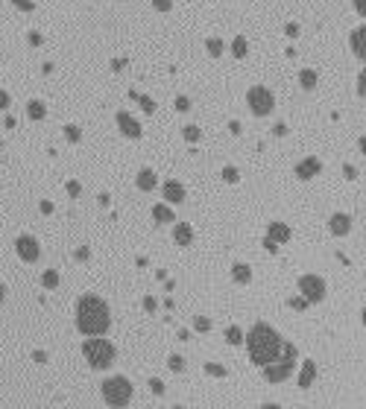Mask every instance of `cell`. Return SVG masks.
<instances>
[{
  "mask_svg": "<svg viewBox=\"0 0 366 409\" xmlns=\"http://www.w3.org/2000/svg\"><path fill=\"white\" fill-rule=\"evenodd\" d=\"M352 6H355V12H358L361 18H366V0H352Z\"/></svg>",
  "mask_w": 366,
  "mask_h": 409,
  "instance_id": "40",
  "label": "cell"
},
{
  "mask_svg": "<svg viewBox=\"0 0 366 409\" xmlns=\"http://www.w3.org/2000/svg\"><path fill=\"white\" fill-rule=\"evenodd\" d=\"M266 237L272 240V243H287L290 240V225L287 222H269V228H266Z\"/></svg>",
  "mask_w": 366,
  "mask_h": 409,
  "instance_id": "13",
  "label": "cell"
},
{
  "mask_svg": "<svg viewBox=\"0 0 366 409\" xmlns=\"http://www.w3.org/2000/svg\"><path fill=\"white\" fill-rule=\"evenodd\" d=\"M30 44H35V47L41 44V35H38V32H30Z\"/></svg>",
  "mask_w": 366,
  "mask_h": 409,
  "instance_id": "48",
  "label": "cell"
},
{
  "mask_svg": "<svg viewBox=\"0 0 366 409\" xmlns=\"http://www.w3.org/2000/svg\"><path fill=\"white\" fill-rule=\"evenodd\" d=\"M65 137L70 140V143H79V137H82L79 126H65Z\"/></svg>",
  "mask_w": 366,
  "mask_h": 409,
  "instance_id": "31",
  "label": "cell"
},
{
  "mask_svg": "<svg viewBox=\"0 0 366 409\" xmlns=\"http://www.w3.org/2000/svg\"><path fill=\"white\" fill-rule=\"evenodd\" d=\"M299 85L305 91H314V88H316V70H311V67L299 70Z\"/></svg>",
  "mask_w": 366,
  "mask_h": 409,
  "instance_id": "19",
  "label": "cell"
},
{
  "mask_svg": "<svg viewBox=\"0 0 366 409\" xmlns=\"http://www.w3.org/2000/svg\"><path fill=\"white\" fill-rule=\"evenodd\" d=\"M287 304H290V307H293V310H308V304H311V301H308V298H305V295H299V298H290V301H287Z\"/></svg>",
  "mask_w": 366,
  "mask_h": 409,
  "instance_id": "32",
  "label": "cell"
},
{
  "mask_svg": "<svg viewBox=\"0 0 366 409\" xmlns=\"http://www.w3.org/2000/svg\"><path fill=\"white\" fill-rule=\"evenodd\" d=\"M12 3H15L18 9H24V12H33V9H35V3H33V0H12Z\"/></svg>",
  "mask_w": 366,
  "mask_h": 409,
  "instance_id": "37",
  "label": "cell"
},
{
  "mask_svg": "<svg viewBox=\"0 0 366 409\" xmlns=\"http://www.w3.org/2000/svg\"><path fill=\"white\" fill-rule=\"evenodd\" d=\"M161 193H164V199L170 202V205H179V202H185V187H182L176 179L164 182V184H161Z\"/></svg>",
  "mask_w": 366,
  "mask_h": 409,
  "instance_id": "12",
  "label": "cell"
},
{
  "mask_svg": "<svg viewBox=\"0 0 366 409\" xmlns=\"http://www.w3.org/2000/svg\"><path fill=\"white\" fill-rule=\"evenodd\" d=\"M349 47H352V53H355L361 62H366V27L352 30V35H349Z\"/></svg>",
  "mask_w": 366,
  "mask_h": 409,
  "instance_id": "11",
  "label": "cell"
},
{
  "mask_svg": "<svg viewBox=\"0 0 366 409\" xmlns=\"http://www.w3.org/2000/svg\"><path fill=\"white\" fill-rule=\"evenodd\" d=\"M194 330H200V333H208V330H211V318H205V316H197V318H194Z\"/></svg>",
  "mask_w": 366,
  "mask_h": 409,
  "instance_id": "30",
  "label": "cell"
},
{
  "mask_svg": "<svg viewBox=\"0 0 366 409\" xmlns=\"http://www.w3.org/2000/svg\"><path fill=\"white\" fill-rule=\"evenodd\" d=\"M205 374H211V377H226V368H223L220 363H205Z\"/></svg>",
  "mask_w": 366,
  "mask_h": 409,
  "instance_id": "28",
  "label": "cell"
},
{
  "mask_svg": "<svg viewBox=\"0 0 366 409\" xmlns=\"http://www.w3.org/2000/svg\"><path fill=\"white\" fill-rule=\"evenodd\" d=\"M246 102H249V108H252V114H255V117H266V114L275 108V96H272V91H269V88H264V85L249 88Z\"/></svg>",
  "mask_w": 366,
  "mask_h": 409,
  "instance_id": "5",
  "label": "cell"
},
{
  "mask_svg": "<svg viewBox=\"0 0 366 409\" xmlns=\"http://www.w3.org/2000/svg\"><path fill=\"white\" fill-rule=\"evenodd\" d=\"M361 318H364V327H366V307H364V313H361Z\"/></svg>",
  "mask_w": 366,
  "mask_h": 409,
  "instance_id": "51",
  "label": "cell"
},
{
  "mask_svg": "<svg viewBox=\"0 0 366 409\" xmlns=\"http://www.w3.org/2000/svg\"><path fill=\"white\" fill-rule=\"evenodd\" d=\"M117 129H120L126 137H132V140H138V137L144 135V129H141V123H138V117H132L129 111H120V114H117Z\"/></svg>",
  "mask_w": 366,
  "mask_h": 409,
  "instance_id": "9",
  "label": "cell"
},
{
  "mask_svg": "<svg viewBox=\"0 0 366 409\" xmlns=\"http://www.w3.org/2000/svg\"><path fill=\"white\" fill-rule=\"evenodd\" d=\"M88 254H91V249H88V246H82V249H76V260H79V263H85V260H88Z\"/></svg>",
  "mask_w": 366,
  "mask_h": 409,
  "instance_id": "41",
  "label": "cell"
},
{
  "mask_svg": "<svg viewBox=\"0 0 366 409\" xmlns=\"http://www.w3.org/2000/svg\"><path fill=\"white\" fill-rule=\"evenodd\" d=\"M167 365H170V371H185V357H179V354H173V357L167 360Z\"/></svg>",
  "mask_w": 366,
  "mask_h": 409,
  "instance_id": "29",
  "label": "cell"
},
{
  "mask_svg": "<svg viewBox=\"0 0 366 409\" xmlns=\"http://www.w3.org/2000/svg\"><path fill=\"white\" fill-rule=\"evenodd\" d=\"M343 176H346V179H358V170H355V167H349V164H346V167H343Z\"/></svg>",
  "mask_w": 366,
  "mask_h": 409,
  "instance_id": "43",
  "label": "cell"
},
{
  "mask_svg": "<svg viewBox=\"0 0 366 409\" xmlns=\"http://www.w3.org/2000/svg\"><path fill=\"white\" fill-rule=\"evenodd\" d=\"M328 231H331L334 237H349V231H352V217L343 214V211L331 214V217H328Z\"/></svg>",
  "mask_w": 366,
  "mask_h": 409,
  "instance_id": "10",
  "label": "cell"
},
{
  "mask_svg": "<svg viewBox=\"0 0 366 409\" xmlns=\"http://www.w3.org/2000/svg\"><path fill=\"white\" fill-rule=\"evenodd\" d=\"M243 339H246V336H243V333H240V327H226V342H232V345H243Z\"/></svg>",
  "mask_w": 366,
  "mask_h": 409,
  "instance_id": "25",
  "label": "cell"
},
{
  "mask_svg": "<svg viewBox=\"0 0 366 409\" xmlns=\"http://www.w3.org/2000/svg\"><path fill=\"white\" fill-rule=\"evenodd\" d=\"M296 283H299V292L311 301V304H316V301L325 298V281H322L319 275H302Z\"/></svg>",
  "mask_w": 366,
  "mask_h": 409,
  "instance_id": "7",
  "label": "cell"
},
{
  "mask_svg": "<svg viewBox=\"0 0 366 409\" xmlns=\"http://www.w3.org/2000/svg\"><path fill=\"white\" fill-rule=\"evenodd\" d=\"M6 105H9V94H6V91H0V108H6Z\"/></svg>",
  "mask_w": 366,
  "mask_h": 409,
  "instance_id": "47",
  "label": "cell"
},
{
  "mask_svg": "<svg viewBox=\"0 0 366 409\" xmlns=\"http://www.w3.org/2000/svg\"><path fill=\"white\" fill-rule=\"evenodd\" d=\"M153 220H156V222H173V211H170V205H156V208H153Z\"/></svg>",
  "mask_w": 366,
  "mask_h": 409,
  "instance_id": "23",
  "label": "cell"
},
{
  "mask_svg": "<svg viewBox=\"0 0 366 409\" xmlns=\"http://www.w3.org/2000/svg\"><path fill=\"white\" fill-rule=\"evenodd\" d=\"M293 371H296V357H284L281 354V360L264 365V380L266 383H284Z\"/></svg>",
  "mask_w": 366,
  "mask_h": 409,
  "instance_id": "6",
  "label": "cell"
},
{
  "mask_svg": "<svg viewBox=\"0 0 366 409\" xmlns=\"http://www.w3.org/2000/svg\"><path fill=\"white\" fill-rule=\"evenodd\" d=\"M358 94L366 96V70H361V76H358Z\"/></svg>",
  "mask_w": 366,
  "mask_h": 409,
  "instance_id": "39",
  "label": "cell"
},
{
  "mask_svg": "<svg viewBox=\"0 0 366 409\" xmlns=\"http://www.w3.org/2000/svg\"><path fill=\"white\" fill-rule=\"evenodd\" d=\"M33 360H35V363H47V354H44V351H35Z\"/></svg>",
  "mask_w": 366,
  "mask_h": 409,
  "instance_id": "44",
  "label": "cell"
},
{
  "mask_svg": "<svg viewBox=\"0 0 366 409\" xmlns=\"http://www.w3.org/2000/svg\"><path fill=\"white\" fill-rule=\"evenodd\" d=\"M232 53L237 56V59H246V53H249V41L243 38V35H237L232 41Z\"/></svg>",
  "mask_w": 366,
  "mask_h": 409,
  "instance_id": "22",
  "label": "cell"
},
{
  "mask_svg": "<svg viewBox=\"0 0 366 409\" xmlns=\"http://www.w3.org/2000/svg\"><path fill=\"white\" fill-rule=\"evenodd\" d=\"M144 310H147V313H156V310H158V301H156L153 295H147V298H144Z\"/></svg>",
  "mask_w": 366,
  "mask_h": 409,
  "instance_id": "34",
  "label": "cell"
},
{
  "mask_svg": "<svg viewBox=\"0 0 366 409\" xmlns=\"http://www.w3.org/2000/svg\"><path fill=\"white\" fill-rule=\"evenodd\" d=\"M41 283H44V289H56V286H59V272H56V269H47V272L41 275Z\"/></svg>",
  "mask_w": 366,
  "mask_h": 409,
  "instance_id": "24",
  "label": "cell"
},
{
  "mask_svg": "<svg viewBox=\"0 0 366 409\" xmlns=\"http://www.w3.org/2000/svg\"><path fill=\"white\" fill-rule=\"evenodd\" d=\"M76 327L85 336H103L111 327V310L100 295H82L76 304Z\"/></svg>",
  "mask_w": 366,
  "mask_h": 409,
  "instance_id": "2",
  "label": "cell"
},
{
  "mask_svg": "<svg viewBox=\"0 0 366 409\" xmlns=\"http://www.w3.org/2000/svg\"><path fill=\"white\" fill-rule=\"evenodd\" d=\"M223 179H226V182H237V179H240V173H237V170H234V167H226V170H223Z\"/></svg>",
  "mask_w": 366,
  "mask_h": 409,
  "instance_id": "35",
  "label": "cell"
},
{
  "mask_svg": "<svg viewBox=\"0 0 366 409\" xmlns=\"http://www.w3.org/2000/svg\"><path fill=\"white\" fill-rule=\"evenodd\" d=\"M358 146H361V152H364V155H366V135H364V137H361V143H358Z\"/></svg>",
  "mask_w": 366,
  "mask_h": 409,
  "instance_id": "49",
  "label": "cell"
},
{
  "mask_svg": "<svg viewBox=\"0 0 366 409\" xmlns=\"http://www.w3.org/2000/svg\"><path fill=\"white\" fill-rule=\"evenodd\" d=\"M191 108V99L188 96H176V111H188Z\"/></svg>",
  "mask_w": 366,
  "mask_h": 409,
  "instance_id": "36",
  "label": "cell"
},
{
  "mask_svg": "<svg viewBox=\"0 0 366 409\" xmlns=\"http://www.w3.org/2000/svg\"><path fill=\"white\" fill-rule=\"evenodd\" d=\"M82 357H85V363L91 365V368H108L111 363H114V357H117V351L114 345L108 342V339H103V336H88L85 339V345H82Z\"/></svg>",
  "mask_w": 366,
  "mask_h": 409,
  "instance_id": "3",
  "label": "cell"
},
{
  "mask_svg": "<svg viewBox=\"0 0 366 409\" xmlns=\"http://www.w3.org/2000/svg\"><path fill=\"white\" fill-rule=\"evenodd\" d=\"M67 193H70V196H79V193H82L79 182H67Z\"/></svg>",
  "mask_w": 366,
  "mask_h": 409,
  "instance_id": "42",
  "label": "cell"
},
{
  "mask_svg": "<svg viewBox=\"0 0 366 409\" xmlns=\"http://www.w3.org/2000/svg\"><path fill=\"white\" fill-rule=\"evenodd\" d=\"M319 170H322L319 158H305V161H299V164H296V176H299L302 182H305V179H314Z\"/></svg>",
  "mask_w": 366,
  "mask_h": 409,
  "instance_id": "14",
  "label": "cell"
},
{
  "mask_svg": "<svg viewBox=\"0 0 366 409\" xmlns=\"http://www.w3.org/2000/svg\"><path fill=\"white\" fill-rule=\"evenodd\" d=\"M182 137H185L188 143H197V140L202 137V132L197 126H185V129H182Z\"/></svg>",
  "mask_w": 366,
  "mask_h": 409,
  "instance_id": "26",
  "label": "cell"
},
{
  "mask_svg": "<svg viewBox=\"0 0 366 409\" xmlns=\"http://www.w3.org/2000/svg\"><path fill=\"white\" fill-rule=\"evenodd\" d=\"M15 252L21 260H27V263H35L38 257H41V246H38V240L30 237V234H21L18 240H15Z\"/></svg>",
  "mask_w": 366,
  "mask_h": 409,
  "instance_id": "8",
  "label": "cell"
},
{
  "mask_svg": "<svg viewBox=\"0 0 366 409\" xmlns=\"http://www.w3.org/2000/svg\"><path fill=\"white\" fill-rule=\"evenodd\" d=\"M129 96H132V99L138 102V105H141V108H144V111H147V114H153V111H156V102H153V99H150L147 94H138V91H129Z\"/></svg>",
  "mask_w": 366,
  "mask_h": 409,
  "instance_id": "21",
  "label": "cell"
},
{
  "mask_svg": "<svg viewBox=\"0 0 366 409\" xmlns=\"http://www.w3.org/2000/svg\"><path fill=\"white\" fill-rule=\"evenodd\" d=\"M205 47H208V53H211L214 59H217V56H223V41H220V38H208V44H205Z\"/></svg>",
  "mask_w": 366,
  "mask_h": 409,
  "instance_id": "27",
  "label": "cell"
},
{
  "mask_svg": "<svg viewBox=\"0 0 366 409\" xmlns=\"http://www.w3.org/2000/svg\"><path fill=\"white\" fill-rule=\"evenodd\" d=\"M27 114H30V120H44V114H47V105H44L41 99H33V102L27 105Z\"/></svg>",
  "mask_w": 366,
  "mask_h": 409,
  "instance_id": "20",
  "label": "cell"
},
{
  "mask_svg": "<svg viewBox=\"0 0 366 409\" xmlns=\"http://www.w3.org/2000/svg\"><path fill=\"white\" fill-rule=\"evenodd\" d=\"M3 298H6V289H3V283H0V301H3Z\"/></svg>",
  "mask_w": 366,
  "mask_h": 409,
  "instance_id": "50",
  "label": "cell"
},
{
  "mask_svg": "<svg viewBox=\"0 0 366 409\" xmlns=\"http://www.w3.org/2000/svg\"><path fill=\"white\" fill-rule=\"evenodd\" d=\"M135 184L144 190V193H150V190L158 187V179H156V173H153V170H138V179H135Z\"/></svg>",
  "mask_w": 366,
  "mask_h": 409,
  "instance_id": "17",
  "label": "cell"
},
{
  "mask_svg": "<svg viewBox=\"0 0 366 409\" xmlns=\"http://www.w3.org/2000/svg\"><path fill=\"white\" fill-rule=\"evenodd\" d=\"M243 345L249 351V363L252 365H269V363H275L278 357H281V348H284V339L266 324V321H258L249 333H246V339H243Z\"/></svg>",
  "mask_w": 366,
  "mask_h": 409,
  "instance_id": "1",
  "label": "cell"
},
{
  "mask_svg": "<svg viewBox=\"0 0 366 409\" xmlns=\"http://www.w3.org/2000/svg\"><path fill=\"white\" fill-rule=\"evenodd\" d=\"M232 281L234 283H249L252 281V269L246 263H234L232 266Z\"/></svg>",
  "mask_w": 366,
  "mask_h": 409,
  "instance_id": "18",
  "label": "cell"
},
{
  "mask_svg": "<svg viewBox=\"0 0 366 409\" xmlns=\"http://www.w3.org/2000/svg\"><path fill=\"white\" fill-rule=\"evenodd\" d=\"M153 6H156L158 12H170V9H173V3H170V0H153Z\"/></svg>",
  "mask_w": 366,
  "mask_h": 409,
  "instance_id": "38",
  "label": "cell"
},
{
  "mask_svg": "<svg viewBox=\"0 0 366 409\" xmlns=\"http://www.w3.org/2000/svg\"><path fill=\"white\" fill-rule=\"evenodd\" d=\"M41 214H53V202H41Z\"/></svg>",
  "mask_w": 366,
  "mask_h": 409,
  "instance_id": "46",
  "label": "cell"
},
{
  "mask_svg": "<svg viewBox=\"0 0 366 409\" xmlns=\"http://www.w3.org/2000/svg\"><path fill=\"white\" fill-rule=\"evenodd\" d=\"M287 35L296 38V35H299V27H296V24H287Z\"/></svg>",
  "mask_w": 366,
  "mask_h": 409,
  "instance_id": "45",
  "label": "cell"
},
{
  "mask_svg": "<svg viewBox=\"0 0 366 409\" xmlns=\"http://www.w3.org/2000/svg\"><path fill=\"white\" fill-rule=\"evenodd\" d=\"M314 380H316V363H314V360H305V363H302V371H299V386L302 389H311Z\"/></svg>",
  "mask_w": 366,
  "mask_h": 409,
  "instance_id": "16",
  "label": "cell"
},
{
  "mask_svg": "<svg viewBox=\"0 0 366 409\" xmlns=\"http://www.w3.org/2000/svg\"><path fill=\"white\" fill-rule=\"evenodd\" d=\"M173 243H176V246H191V243H194V228H191L188 222H179V225L173 228Z\"/></svg>",
  "mask_w": 366,
  "mask_h": 409,
  "instance_id": "15",
  "label": "cell"
},
{
  "mask_svg": "<svg viewBox=\"0 0 366 409\" xmlns=\"http://www.w3.org/2000/svg\"><path fill=\"white\" fill-rule=\"evenodd\" d=\"M132 395H135V389H132V383L126 377H108V380H103V401L108 404V407H129L132 404Z\"/></svg>",
  "mask_w": 366,
  "mask_h": 409,
  "instance_id": "4",
  "label": "cell"
},
{
  "mask_svg": "<svg viewBox=\"0 0 366 409\" xmlns=\"http://www.w3.org/2000/svg\"><path fill=\"white\" fill-rule=\"evenodd\" d=\"M150 392H153V395H164V383L158 377H153L150 380Z\"/></svg>",
  "mask_w": 366,
  "mask_h": 409,
  "instance_id": "33",
  "label": "cell"
}]
</instances>
